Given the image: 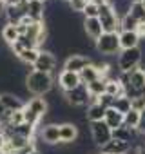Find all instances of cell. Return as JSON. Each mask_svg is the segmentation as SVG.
I'll return each mask as SVG.
<instances>
[{"mask_svg": "<svg viewBox=\"0 0 145 154\" xmlns=\"http://www.w3.org/2000/svg\"><path fill=\"white\" fill-rule=\"evenodd\" d=\"M91 2H93V4H96V6L100 8V6H103V4H107V0H91Z\"/></svg>", "mask_w": 145, "mask_h": 154, "instance_id": "obj_36", "label": "cell"}, {"mask_svg": "<svg viewBox=\"0 0 145 154\" xmlns=\"http://www.w3.org/2000/svg\"><path fill=\"white\" fill-rule=\"evenodd\" d=\"M103 122L107 123V127H109L111 131H114V129H118V127L123 125V114L111 107V109L105 111V118H103Z\"/></svg>", "mask_w": 145, "mask_h": 154, "instance_id": "obj_18", "label": "cell"}, {"mask_svg": "<svg viewBox=\"0 0 145 154\" xmlns=\"http://www.w3.org/2000/svg\"><path fill=\"white\" fill-rule=\"evenodd\" d=\"M136 27H138V20L132 18L129 13L120 17V31H136Z\"/></svg>", "mask_w": 145, "mask_h": 154, "instance_id": "obj_25", "label": "cell"}, {"mask_svg": "<svg viewBox=\"0 0 145 154\" xmlns=\"http://www.w3.org/2000/svg\"><path fill=\"white\" fill-rule=\"evenodd\" d=\"M114 100H116L114 96H111V94L105 93V94H102V96L98 98V103H100L102 107H105V109H111V107L114 105Z\"/></svg>", "mask_w": 145, "mask_h": 154, "instance_id": "obj_30", "label": "cell"}, {"mask_svg": "<svg viewBox=\"0 0 145 154\" xmlns=\"http://www.w3.org/2000/svg\"><path fill=\"white\" fill-rule=\"evenodd\" d=\"M4 143H6V138H4V134H2V132H0V150L4 149Z\"/></svg>", "mask_w": 145, "mask_h": 154, "instance_id": "obj_38", "label": "cell"}, {"mask_svg": "<svg viewBox=\"0 0 145 154\" xmlns=\"http://www.w3.org/2000/svg\"><path fill=\"white\" fill-rule=\"evenodd\" d=\"M131 107L138 112H143L145 111V96H140V98H134L131 100Z\"/></svg>", "mask_w": 145, "mask_h": 154, "instance_id": "obj_31", "label": "cell"}, {"mask_svg": "<svg viewBox=\"0 0 145 154\" xmlns=\"http://www.w3.org/2000/svg\"><path fill=\"white\" fill-rule=\"evenodd\" d=\"M60 123H47L40 131V140L45 145H58L60 143Z\"/></svg>", "mask_w": 145, "mask_h": 154, "instance_id": "obj_11", "label": "cell"}, {"mask_svg": "<svg viewBox=\"0 0 145 154\" xmlns=\"http://www.w3.org/2000/svg\"><path fill=\"white\" fill-rule=\"evenodd\" d=\"M138 123H140V112L131 109L125 116H123V125L131 127V129H138Z\"/></svg>", "mask_w": 145, "mask_h": 154, "instance_id": "obj_27", "label": "cell"}, {"mask_svg": "<svg viewBox=\"0 0 145 154\" xmlns=\"http://www.w3.org/2000/svg\"><path fill=\"white\" fill-rule=\"evenodd\" d=\"M138 154H145V141H140V150Z\"/></svg>", "mask_w": 145, "mask_h": 154, "instance_id": "obj_37", "label": "cell"}, {"mask_svg": "<svg viewBox=\"0 0 145 154\" xmlns=\"http://www.w3.org/2000/svg\"><path fill=\"white\" fill-rule=\"evenodd\" d=\"M82 26H84V33H85V36H89L93 42H96V40L103 35V27H102L100 18H84Z\"/></svg>", "mask_w": 145, "mask_h": 154, "instance_id": "obj_12", "label": "cell"}, {"mask_svg": "<svg viewBox=\"0 0 145 154\" xmlns=\"http://www.w3.org/2000/svg\"><path fill=\"white\" fill-rule=\"evenodd\" d=\"M29 2H31V0H22V4H24V6H27Z\"/></svg>", "mask_w": 145, "mask_h": 154, "instance_id": "obj_40", "label": "cell"}, {"mask_svg": "<svg viewBox=\"0 0 145 154\" xmlns=\"http://www.w3.org/2000/svg\"><path fill=\"white\" fill-rule=\"evenodd\" d=\"M138 136H140L138 131L136 129H131L127 125H122V127H118V129L113 131V138L114 140H120V141H125V143H134Z\"/></svg>", "mask_w": 145, "mask_h": 154, "instance_id": "obj_15", "label": "cell"}, {"mask_svg": "<svg viewBox=\"0 0 145 154\" xmlns=\"http://www.w3.org/2000/svg\"><path fill=\"white\" fill-rule=\"evenodd\" d=\"M26 107H27L29 111H33V112H35L36 116H40V118H45L47 112H49V103L45 102L44 96H35L33 100H29V102L26 103Z\"/></svg>", "mask_w": 145, "mask_h": 154, "instance_id": "obj_14", "label": "cell"}, {"mask_svg": "<svg viewBox=\"0 0 145 154\" xmlns=\"http://www.w3.org/2000/svg\"><path fill=\"white\" fill-rule=\"evenodd\" d=\"M91 63V58L85 54H69L63 62V71H71V72H78L82 69H85Z\"/></svg>", "mask_w": 145, "mask_h": 154, "instance_id": "obj_8", "label": "cell"}, {"mask_svg": "<svg viewBox=\"0 0 145 154\" xmlns=\"http://www.w3.org/2000/svg\"><path fill=\"white\" fill-rule=\"evenodd\" d=\"M24 123V109L22 111H13V116H11V125L17 127V125H22Z\"/></svg>", "mask_w": 145, "mask_h": 154, "instance_id": "obj_32", "label": "cell"}, {"mask_svg": "<svg viewBox=\"0 0 145 154\" xmlns=\"http://www.w3.org/2000/svg\"><path fill=\"white\" fill-rule=\"evenodd\" d=\"M2 111H4V105H2V103H0V112H2Z\"/></svg>", "mask_w": 145, "mask_h": 154, "instance_id": "obj_41", "label": "cell"}, {"mask_svg": "<svg viewBox=\"0 0 145 154\" xmlns=\"http://www.w3.org/2000/svg\"><path fill=\"white\" fill-rule=\"evenodd\" d=\"M105 111H107V109L102 107L100 103H91V105H87V109H85V118H87L89 123H93V122H103Z\"/></svg>", "mask_w": 145, "mask_h": 154, "instance_id": "obj_17", "label": "cell"}, {"mask_svg": "<svg viewBox=\"0 0 145 154\" xmlns=\"http://www.w3.org/2000/svg\"><path fill=\"white\" fill-rule=\"evenodd\" d=\"M63 98H65V102H67L69 105H72V107H87L91 94H89V91H87V85L80 84L78 87H75L72 91L63 93Z\"/></svg>", "mask_w": 145, "mask_h": 154, "instance_id": "obj_6", "label": "cell"}, {"mask_svg": "<svg viewBox=\"0 0 145 154\" xmlns=\"http://www.w3.org/2000/svg\"><path fill=\"white\" fill-rule=\"evenodd\" d=\"M138 134H141V136H145V111L143 112H140V123H138Z\"/></svg>", "mask_w": 145, "mask_h": 154, "instance_id": "obj_33", "label": "cell"}, {"mask_svg": "<svg viewBox=\"0 0 145 154\" xmlns=\"http://www.w3.org/2000/svg\"><path fill=\"white\" fill-rule=\"evenodd\" d=\"M113 109H116L118 112H122V114L125 116V114H127V112L132 109V107H131V100H129L127 96H118V98L114 100V105H113Z\"/></svg>", "mask_w": 145, "mask_h": 154, "instance_id": "obj_26", "label": "cell"}, {"mask_svg": "<svg viewBox=\"0 0 145 154\" xmlns=\"http://www.w3.org/2000/svg\"><path fill=\"white\" fill-rule=\"evenodd\" d=\"M98 78H102V74H100V71L93 65V62H91L85 69L80 71V80H82L84 85H89V84H93V82L98 80Z\"/></svg>", "mask_w": 145, "mask_h": 154, "instance_id": "obj_20", "label": "cell"}, {"mask_svg": "<svg viewBox=\"0 0 145 154\" xmlns=\"http://www.w3.org/2000/svg\"><path fill=\"white\" fill-rule=\"evenodd\" d=\"M131 143H125V141H120V140H111L107 145L102 147V154H125V150L129 149Z\"/></svg>", "mask_w": 145, "mask_h": 154, "instance_id": "obj_19", "label": "cell"}, {"mask_svg": "<svg viewBox=\"0 0 145 154\" xmlns=\"http://www.w3.org/2000/svg\"><path fill=\"white\" fill-rule=\"evenodd\" d=\"M0 103H2L4 109H8V111H22L26 107V103L22 102V98H18L17 94H11V93L0 94Z\"/></svg>", "mask_w": 145, "mask_h": 154, "instance_id": "obj_16", "label": "cell"}, {"mask_svg": "<svg viewBox=\"0 0 145 154\" xmlns=\"http://www.w3.org/2000/svg\"><path fill=\"white\" fill-rule=\"evenodd\" d=\"M38 2H44V4H45V2H47V0H38Z\"/></svg>", "mask_w": 145, "mask_h": 154, "instance_id": "obj_42", "label": "cell"}, {"mask_svg": "<svg viewBox=\"0 0 145 154\" xmlns=\"http://www.w3.org/2000/svg\"><path fill=\"white\" fill-rule=\"evenodd\" d=\"M33 154H40V152H38V150H36V152H33Z\"/></svg>", "mask_w": 145, "mask_h": 154, "instance_id": "obj_43", "label": "cell"}, {"mask_svg": "<svg viewBox=\"0 0 145 154\" xmlns=\"http://www.w3.org/2000/svg\"><path fill=\"white\" fill-rule=\"evenodd\" d=\"M89 131H91L93 143L96 147H100V149L113 140V131L107 127L105 122H93V123H89Z\"/></svg>", "mask_w": 145, "mask_h": 154, "instance_id": "obj_5", "label": "cell"}, {"mask_svg": "<svg viewBox=\"0 0 145 154\" xmlns=\"http://www.w3.org/2000/svg\"><path fill=\"white\" fill-rule=\"evenodd\" d=\"M8 8H17V6H20L22 4V0H6V2H4Z\"/></svg>", "mask_w": 145, "mask_h": 154, "instance_id": "obj_35", "label": "cell"}, {"mask_svg": "<svg viewBox=\"0 0 145 154\" xmlns=\"http://www.w3.org/2000/svg\"><path fill=\"white\" fill-rule=\"evenodd\" d=\"M63 2H69V0H63Z\"/></svg>", "mask_w": 145, "mask_h": 154, "instance_id": "obj_44", "label": "cell"}, {"mask_svg": "<svg viewBox=\"0 0 145 154\" xmlns=\"http://www.w3.org/2000/svg\"><path fill=\"white\" fill-rule=\"evenodd\" d=\"M94 49L98 51V54L102 56H113L116 53H120V38L118 33H103L96 42H94Z\"/></svg>", "mask_w": 145, "mask_h": 154, "instance_id": "obj_3", "label": "cell"}, {"mask_svg": "<svg viewBox=\"0 0 145 154\" xmlns=\"http://www.w3.org/2000/svg\"><path fill=\"white\" fill-rule=\"evenodd\" d=\"M0 36H2V40H4V44H8V45H11V44H15L17 40H18V31H17V26L15 24H6L4 27H2V33H0Z\"/></svg>", "mask_w": 145, "mask_h": 154, "instance_id": "obj_21", "label": "cell"}, {"mask_svg": "<svg viewBox=\"0 0 145 154\" xmlns=\"http://www.w3.org/2000/svg\"><path fill=\"white\" fill-rule=\"evenodd\" d=\"M141 60H143V49L141 47L123 49L118 53V69H120V72H131L141 65Z\"/></svg>", "mask_w": 145, "mask_h": 154, "instance_id": "obj_2", "label": "cell"}, {"mask_svg": "<svg viewBox=\"0 0 145 154\" xmlns=\"http://www.w3.org/2000/svg\"><path fill=\"white\" fill-rule=\"evenodd\" d=\"M98 18L102 22L103 33H120V17H118V13L114 11V8L111 4L100 6Z\"/></svg>", "mask_w": 145, "mask_h": 154, "instance_id": "obj_4", "label": "cell"}, {"mask_svg": "<svg viewBox=\"0 0 145 154\" xmlns=\"http://www.w3.org/2000/svg\"><path fill=\"white\" fill-rule=\"evenodd\" d=\"M60 127V143L62 145H72L78 138V125L75 122H63Z\"/></svg>", "mask_w": 145, "mask_h": 154, "instance_id": "obj_9", "label": "cell"}, {"mask_svg": "<svg viewBox=\"0 0 145 154\" xmlns=\"http://www.w3.org/2000/svg\"><path fill=\"white\" fill-rule=\"evenodd\" d=\"M80 84H82V80H80V74H78V72L62 71V72L58 74V85H60V89H62L63 93L72 91L75 87H78Z\"/></svg>", "mask_w": 145, "mask_h": 154, "instance_id": "obj_10", "label": "cell"}, {"mask_svg": "<svg viewBox=\"0 0 145 154\" xmlns=\"http://www.w3.org/2000/svg\"><path fill=\"white\" fill-rule=\"evenodd\" d=\"M9 154H15V152H9Z\"/></svg>", "mask_w": 145, "mask_h": 154, "instance_id": "obj_45", "label": "cell"}, {"mask_svg": "<svg viewBox=\"0 0 145 154\" xmlns=\"http://www.w3.org/2000/svg\"><path fill=\"white\" fill-rule=\"evenodd\" d=\"M118 38H120V51L140 47V42H141V38L136 35V31H120Z\"/></svg>", "mask_w": 145, "mask_h": 154, "instance_id": "obj_13", "label": "cell"}, {"mask_svg": "<svg viewBox=\"0 0 145 154\" xmlns=\"http://www.w3.org/2000/svg\"><path fill=\"white\" fill-rule=\"evenodd\" d=\"M4 13H6V4L0 2V17H4Z\"/></svg>", "mask_w": 145, "mask_h": 154, "instance_id": "obj_39", "label": "cell"}, {"mask_svg": "<svg viewBox=\"0 0 145 154\" xmlns=\"http://www.w3.org/2000/svg\"><path fill=\"white\" fill-rule=\"evenodd\" d=\"M38 54H40V49H24L17 58H18L22 63H26V65H31V67H33V63L36 62Z\"/></svg>", "mask_w": 145, "mask_h": 154, "instance_id": "obj_24", "label": "cell"}, {"mask_svg": "<svg viewBox=\"0 0 145 154\" xmlns=\"http://www.w3.org/2000/svg\"><path fill=\"white\" fill-rule=\"evenodd\" d=\"M129 15L132 18H136L138 22H145V4L140 2V0H134L129 8Z\"/></svg>", "mask_w": 145, "mask_h": 154, "instance_id": "obj_23", "label": "cell"}, {"mask_svg": "<svg viewBox=\"0 0 145 154\" xmlns=\"http://www.w3.org/2000/svg\"><path fill=\"white\" fill-rule=\"evenodd\" d=\"M98 13H100V8L96 6V4H93V2H89L87 6H85V9H84V18H98Z\"/></svg>", "mask_w": 145, "mask_h": 154, "instance_id": "obj_29", "label": "cell"}, {"mask_svg": "<svg viewBox=\"0 0 145 154\" xmlns=\"http://www.w3.org/2000/svg\"><path fill=\"white\" fill-rule=\"evenodd\" d=\"M136 35L140 38H145V22H138V27H136Z\"/></svg>", "mask_w": 145, "mask_h": 154, "instance_id": "obj_34", "label": "cell"}, {"mask_svg": "<svg viewBox=\"0 0 145 154\" xmlns=\"http://www.w3.org/2000/svg\"><path fill=\"white\" fill-rule=\"evenodd\" d=\"M91 2V0H69V8H71V11L72 13H84V9H85V6Z\"/></svg>", "mask_w": 145, "mask_h": 154, "instance_id": "obj_28", "label": "cell"}, {"mask_svg": "<svg viewBox=\"0 0 145 154\" xmlns=\"http://www.w3.org/2000/svg\"><path fill=\"white\" fill-rule=\"evenodd\" d=\"M53 74L51 72H40V71H31L26 76V89L27 93L35 96H45L53 89Z\"/></svg>", "mask_w": 145, "mask_h": 154, "instance_id": "obj_1", "label": "cell"}, {"mask_svg": "<svg viewBox=\"0 0 145 154\" xmlns=\"http://www.w3.org/2000/svg\"><path fill=\"white\" fill-rule=\"evenodd\" d=\"M105 85H107V78H98V80H94L93 84L87 85V91H89L91 96L100 98L102 94H105Z\"/></svg>", "mask_w": 145, "mask_h": 154, "instance_id": "obj_22", "label": "cell"}, {"mask_svg": "<svg viewBox=\"0 0 145 154\" xmlns=\"http://www.w3.org/2000/svg\"><path fill=\"white\" fill-rule=\"evenodd\" d=\"M54 67H56V56H54V53L45 51V49H40V54H38L36 62L33 63V71L51 72V74H53Z\"/></svg>", "mask_w": 145, "mask_h": 154, "instance_id": "obj_7", "label": "cell"}]
</instances>
